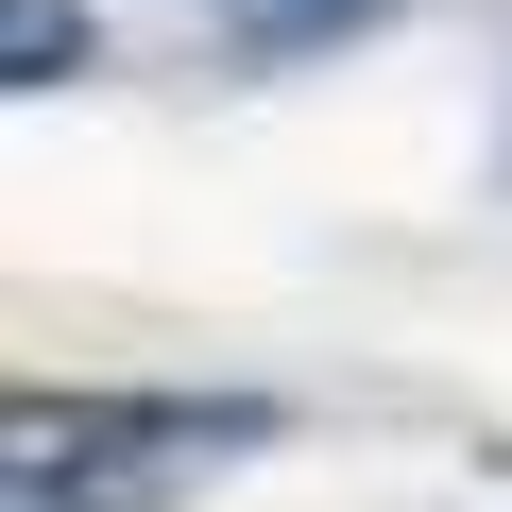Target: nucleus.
<instances>
[{
    "label": "nucleus",
    "instance_id": "nucleus-1",
    "mask_svg": "<svg viewBox=\"0 0 512 512\" xmlns=\"http://www.w3.org/2000/svg\"><path fill=\"white\" fill-rule=\"evenodd\" d=\"M256 444H274L256 393H18V427H0L18 512H171L188 478H222Z\"/></svg>",
    "mask_w": 512,
    "mask_h": 512
},
{
    "label": "nucleus",
    "instance_id": "nucleus-2",
    "mask_svg": "<svg viewBox=\"0 0 512 512\" xmlns=\"http://www.w3.org/2000/svg\"><path fill=\"white\" fill-rule=\"evenodd\" d=\"M0 52H18V86H69V69H86V18H52V0H0Z\"/></svg>",
    "mask_w": 512,
    "mask_h": 512
},
{
    "label": "nucleus",
    "instance_id": "nucleus-3",
    "mask_svg": "<svg viewBox=\"0 0 512 512\" xmlns=\"http://www.w3.org/2000/svg\"><path fill=\"white\" fill-rule=\"evenodd\" d=\"M342 18H376V0H239V35H256V52H291V35H342Z\"/></svg>",
    "mask_w": 512,
    "mask_h": 512
}]
</instances>
